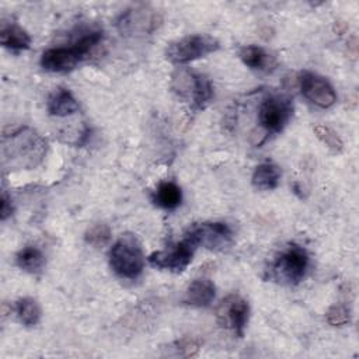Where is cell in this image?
<instances>
[{"mask_svg": "<svg viewBox=\"0 0 359 359\" xmlns=\"http://www.w3.org/2000/svg\"><path fill=\"white\" fill-rule=\"evenodd\" d=\"M102 41L101 31H91L83 35L69 48H50L41 56V66L52 73H66L73 70L100 42Z\"/></svg>", "mask_w": 359, "mask_h": 359, "instance_id": "6da1fadb", "label": "cell"}, {"mask_svg": "<svg viewBox=\"0 0 359 359\" xmlns=\"http://www.w3.org/2000/svg\"><path fill=\"white\" fill-rule=\"evenodd\" d=\"M109 265L112 271L125 279H136L144 266V255L137 238L125 234L109 250Z\"/></svg>", "mask_w": 359, "mask_h": 359, "instance_id": "7a4b0ae2", "label": "cell"}, {"mask_svg": "<svg viewBox=\"0 0 359 359\" xmlns=\"http://www.w3.org/2000/svg\"><path fill=\"white\" fill-rule=\"evenodd\" d=\"M219 41L206 34L187 35L171 42L165 49V59L172 65H187L196 59L205 57L219 49Z\"/></svg>", "mask_w": 359, "mask_h": 359, "instance_id": "3957f363", "label": "cell"}, {"mask_svg": "<svg viewBox=\"0 0 359 359\" xmlns=\"http://www.w3.org/2000/svg\"><path fill=\"white\" fill-rule=\"evenodd\" d=\"M310 258L304 248L292 244L285 248L271 265V276L283 285H297L306 276Z\"/></svg>", "mask_w": 359, "mask_h": 359, "instance_id": "277c9868", "label": "cell"}, {"mask_svg": "<svg viewBox=\"0 0 359 359\" xmlns=\"http://www.w3.org/2000/svg\"><path fill=\"white\" fill-rule=\"evenodd\" d=\"M11 164L22 168H32L38 165L46 151V142L34 130L24 128L11 135L10 139Z\"/></svg>", "mask_w": 359, "mask_h": 359, "instance_id": "5b68a950", "label": "cell"}, {"mask_svg": "<svg viewBox=\"0 0 359 359\" xmlns=\"http://www.w3.org/2000/svg\"><path fill=\"white\" fill-rule=\"evenodd\" d=\"M172 81L174 90L191 101L194 111L205 109L213 97L212 81L205 74L184 69L177 72Z\"/></svg>", "mask_w": 359, "mask_h": 359, "instance_id": "8992f818", "label": "cell"}, {"mask_svg": "<svg viewBox=\"0 0 359 359\" xmlns=\"http://www.w3.org/2000/svg\"><path fill=\"white\" fill-rule=\"evenodd\" d=\"M233 237L231 229L223 222H203L188 227L184 238L195 248L205 247L208 250H220L230 244Z\"/></svg>", "mask_w": 359, "mask_h": 359, "instance_id": "52a82bcc", "label": "cell"}, {"mask_svg": "<svg viewBox=\"0 0 359 359\" xmlns=\"http://www.w3.org/2000/svg\"><path fill=\"white\" fill-rule=\"evenodd\" d=\"M293 115V102L285 95H271L258 108L259 125L271 133L280 132Z\"/></svg>", "mask_w": 359, "mask_h": 359, "instance_id": "ba28073f", "label": "cell"}, {"mask_svg": "<svg viewBox=\"0 0 359 359\" xmlns=\"http://www.w3.org/2000/svg\"><path fill=\"white\" fill-rule=\"evenodd\" d=\"M195 247L185 238L168 250L154 251L149 255V264L157 269H167L174 273H181L191 264Z\"/></svg>", "mask_w": 359, "mask_h": 359, "instance_id": "9c48e42d", "label": "cell"}, {"mask_svg": "<svg viewBox=\"0 0 359 359\" xmlns=\"http://www.w3.org/2000/svg\"><path fill=\"white\" fill-rule=\"evenodd\" d=\"M302 94L320 108H330L337 101L334 87L327 79L313 72H303L299 77Z\"/></svg>", "mask_w": 359, "mask_h": 359, "instance_id": "30bf717a", "label": "cell"}, {"mask_svg": "<svg viewBox=\"0 0 359 359\" xmlns=\"http://www.w3.org/2000/svg\"><path fill=\"white\" fill-rule=\"evenodd\" d=\"M217 316L224 327L230 328L237 337L241 338L248 323L250 306L243 297L231 294L222 302Z\"/></svg>", "mask_w": 359, "mask_h": 359, "instance_id": "8fae6325", "label": "cell"}, {"mask_svg": "<svg viewBox=\"0 0 359 359\" xmlns=\"http://www.w3.org/2000/svg\"><path fill=\"white\" fill-rule=\"evenodd\" d=\"M122 35H146L156 29L158 25V17L153 10L144 7H136L126 10L116 22Z\"/></svg>", "mask_w": 359, "mask_h": 359, "instance_id": "7c38bea8", "label": "cell"}, {"mask_svg": "<svg viewBox=\"0 0 359 359\" xmlns=\"http://www.w3.org/2000/svg\"><path fill=\"white\" fill-rule=\"evenodd\" d=\"M216 296V286L212 280L201 278L195 279L187 289L185 303L194 307L209 306Z\"/></svg>", "mask_w": 359, "mask_h": 359, "instance_id": "4fadbf2b", "label": "cell"}, {"mask_svg": "<svg viewBox=\"0 0 359 359\" xmlns=\"http://www.w3.org/2000/svg\"><path fill=\"white\" fill-rule=\"evenodd\" d=\"M238 56L245 66L252 70L269 72L275 66V57L258 45H247L238 50Z\"/></svg>", "mask_w": 359, "mask_h": 359, "instance_id": "5bb4252c", "label": "cell"}, {"mask_svg": "<svg viewBox=\"0 0 359 359\" xmlns=\"http://www.w3.org/2000/svg\"><path fill=\"white\" fill-rule=\"evenodd\" d=\"M79 102L67 88H57L48 101V112L53 116H67L79 111Z\"/></svg>", "mask_w": 359, "mask_h": 359, "instance_id": "9a60e30c", "label": "cell"}, {"mask_svg": "<svg viewBox=\"0 0 359 359\" xmlns=\"http://www.w3.org/2000/svg\"><path fill=\"white\" fill-rule=\"evenodd\" d=\"M182 192L181 188L172 181H163L158 184L157 189L153 194V202L158 208L171 210L181 205Z\"/></svg>", "mask_w": 359, "mask_h": 359, "instance_id": "2e32d148", "label": "cell"}, {"mask_svg": "<svg viewBox=\"0 0 359 359\" xmlns=\"http://www.w3.org/2000/svg\"><path fill=\"white\" fill-rule=\"evenodd\" d=\"M0 42L6 49L13 52L25 50L31 45V36L18 25H7L0 31Z\"/></svg>", "mask_w": 359, "mask_h": 359, "instance_id": "e0dca14e", "label": "cell"}, {"mask_svg": "<svg viewBox=\"0 0 359 359\" xmlns=\"http://www.w3.org/2000/svg\"><path fill=\"white\" fill-rule=\"evenodd\" d=\"M279 180H280V171L278 165L272 163H262L255 167L251 182L257 189L269 191L278 187Z\"/></svg>", "mask_w": 359, "mask_h": 359, "instance_id": "ac0fdd59", "label": "cell"}, {"mask_svg": "<svg viewBox=\"0 0 359 359\" xmlns=\"http://www.w3.org/2000/svg\"><path fill=\"white\" fill-rule=\"evenodd\" d=\"M15 262L28 273H39L45 266V255L39 248L28 245L17 252Z\"/></svg>", "mask_w": 359, "mask_h": 359, "instance_id": "d6986e66", "label": "cell"}, {"mask_svg": "<svg viewBox=\"0 0 359 359\" xmlns=\"http://www.w3.org/2000/svg\"><path fill=\"white\" fill-rule=\"evenodd\" d=\"M14 310L18 321L25 327H34L41 320V309L35 299H31V297L18 299L15 302Z\"/></svg>", "mask_w": 359, "mask_h": 359, "instance_id": "ffe728a7", "label": "cell"}, {"mask_svg": "<svg viewBox=\"0 0 359 359\" xmlns=\"http://www.w3.org/2000/svg\"><path fill=\"white\" fill-rule=\"evenodd\" d=\"M314 133L332 153L338 154L342 151L344 143H342L341 137L338 136V133L335 130H332L331 128H328L325 125H316Z\"/></svg>", "mask_w": 359, "mask_h": 359, "instance_id": "44dd1931", "label": "cell"}, {"mask_svg": "<svg viewBox=\"0 0 359 359\" xmlns=\"http://www.w3.org/2000/svg\"><path fill=\"white\" fill-rule=\"evenodd\" d=\"M109 238H111V230L105 223H97L91 226L84 236L86 243L95 248L104 247L109 241Z\"/></svg>", "mask_w": 359, "mask_h": 359, "instance_id": "7402d4cb", "label": "cell"}, {"mask_svg": "<svg viewBox=\"0 0 359 359\" xmlns=\"http://www.w3.org/2000/svg\"><path fill=\"white\" fill-rule=\"evenodd\" d=\"M327 321L334 327H342L351 323V311L345 304H334L327 311Z\"/></svg>", "mask_w": 359, "mask_h": 359, "instance_id": "603a6c76", "label": "cell"}, {"mask_svg": "<svg viewBox=\"0 0 359 359\" xmlns=\"http://www.w3.org/2000/svg\"><path fill=\"white\" fill-rule=\"evenodd\" d=\"M13 215V205L11 199L7 196L6 192L1 194V210H0V217L1 220H6L8 216Z\"/></svg>", "mask_w": 359, "mask_h": 359, "instance_id": "cb8c5ba5", "label": "cell"}]
</instances>
